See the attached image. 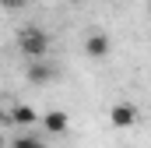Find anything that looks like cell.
I'll list each match as a JSON object with an SVG mask.
<instances>
[{
  "label": "cell",
  "mask_w": 151,
  "mask_h": 148,
  "mask_svg": "<svg viewBox=\"0 0 151 148\" xmlns=\"http://www.w3.org/2000/svg\"><path fill=\"white\" fill-rule=\"evenodd\" d=\"M148 18H151V7H148Z\"/></svg>",
  "instance_id": "cell-10"
},
{
  "label": "cell",
  "mask_w": 151,
  "mask_h": 148,
  "mask_svg": "<svg viewBox=\"0 0 151 148\" xmlns=\"http://www.w3.org/2000/svg\"><path fill=\"white\" fill-rule=\"evenodd\" d=\"M0 148H7V138H4V134H0Z\"/></svg>",
  "instance_id": "cell-9"
},
{
  "label": "cell",
  "mask_w": 151,
  "mask_h": 148,
  "mask_svg": "<svg viewBox=\"0 0 151 148\" xmlns=\"http://www.w3.org/2000/svg\"><path fill=\"white\" fill-rule=\"evenodd\" d=\"M18 49H21L28 60H42V57L49 53V36H46L42 28H28V32H21V39H18Z\"/></svg>",
  "instance_id": "cell-1"
},
{
  "label": "cell",
  "mask_w": 151,
  "mask_h": 148,
  "mask_svg": "<svg viewBox=\"0 0 151 148\" xmlns=\"http://www.w3.org/2000/svg\"><path fill=\"white\" fill-rule=\"evenodd\" d=\"M67 127H70V120H67V113H60V110H53V113H46V116H42V131H46V134H53V138L67 134Z\"/></svg>",
  "instance_id": "cell-3"
},
{
  "label": "cell",
  "mask_w": 151,
  "mask_h": 148,
  "mask_svg": "<svg viewBox=\"0 0 151 148\" xmlns=\"http://www.w3.org/2000/svg\"><path fill=\"white\" fill-rule=\"evenodd\" d=\"M11 123H18V127H35L39 113L32 110V106H25V102H14V106H11Z\"/></svg>",
  "instance_id": "cell-6"
},
{
  "label": "cell",
  "mask_w": 151,
  "mask_h": 148,
  "mask_svg": "<svg viewBox=\"0 0 151 148\" xmlns=\"http://www.w3.org/2000/svg\"><path fill=\"white\" fill-rule=\"evenodd\" d=\"M7 148H49V145H46L39 134H18V138H14Z\"/></svg>",
  "instance_id": "cell-7"
},
{
  "label": "cell",
  "mask_w": 151,
  "mask_h": 148,
  "mask_svg": "<svg viewBox=\"0 0 151 148\" xmlns=\"http://www.w3.org/2000/svg\"><path fill=\"white\" fill-rule=\"evenodd\" d=\"M109 123H113L116 131H130V127L137 123V110H134V102H116L113 110H109Z\"/></svg>",
  "instance_id": "cell-2"
},
{
  "label": "cell",
  "mask_w": 151,
  "mask_h": 148,
  "mask_svg": "<svg viewBox=\"0 0 151 148\" xmlns=\"http://www.w3.org/2000/svg\"><path fill=\"white\" fill-rule=\"evenodd\" d=\"M53 67H49V64H46V57H42V60H32V64H28V71H25V78H28V85H46V81H53Z\"/></svg>",
  "instance_id": "cell-4"
},
{
  "label": "cell",
  "mask_w": 151,
  "mask_h": 148,
  "mask_svg": "<svg viewBox=\"0 0 151 148\" xmlns=\"http://www.w3.org/2000/svg\"><path fill=\"white\" fill-rule=\"evenodd\" d=\"M0 4H4V7H21L25 0H0Z\"/></svg>",
  "instance_id": "cell-8"
},
{
  "label": "cell",
  "mask_w": 151,
  "mask_h": 148,
  "mask_svg": "<svg viewBox=\"0 0 151 148\" xmlns=\"http://www.w3.org/2000/svg\"><path fill=\"white\" fill-rule=\"evenodd\" d=\"M84 53H88L91 60H102V57H109V36H102V32H91V36L84 39Z\"/></svg>",
  "instance_id": "cell-5"
}]
</instances>
